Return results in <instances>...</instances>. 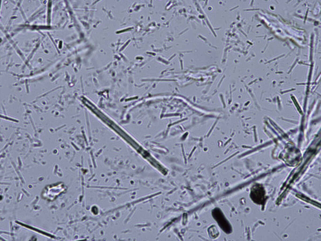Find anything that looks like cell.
<instances>
[{
  "label": "cell",
  "instance_id": "3",
  "mask_svg": "<svg viewBox=\"0 0 321 241\" xmlns=\"http://www.w3.org/2000/svg\"><path fill=\"white\" fill-rule=\"evenodd\" d=\"M213 213L214 214L213 216L215 219L221 227L222 229H223L224 231H226L227 232L228 231H230L231 228L229 224L224 218L221 212L219 210H217V211H215Z\"/></svg>",
  "mask_w": 321,
  "mask_h": 241
},
{
  "label": "cell",
  "instance_id": "2",
  "mask_svg": "<svg viewBox=\"0 0 321 241\" xmlns=\"http://www.w3.org/2000/svg\"><path fill=\"white\" fill-rule=\"evenodd\" d=\"M250 196L252 200L255 203L261 204L265 201V190L261 186L256 185L252 188Z\"/></svg>",
  "mask_w": 321,
  "mask_h": 241
},
{
  "label": "cell",
  "instance_id": "1",
  "mask_svg": "<svg viewBox=\"0 0 321 241\" xmlns=\"http://www.w3.org/2000/svg\"><path fill=\"white\" fill-rule=\"evenodd\" d=\"M65 190L63 185L59 184L46 187L42 193L43 198L50 201H52Z\"/></svg>",
  "mask_w": 321,
  "mask_h": 241
}]
</instances>
